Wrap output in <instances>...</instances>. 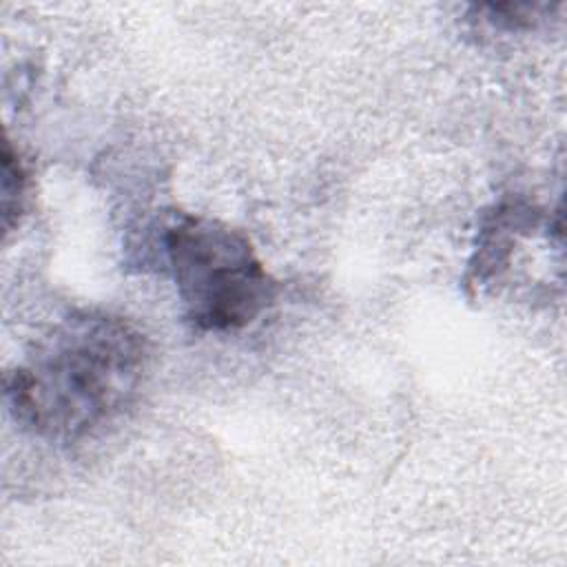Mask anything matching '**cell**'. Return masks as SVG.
<instances>
[{
  "mask_svg": "<svg viewBox=\"0 0 567 567\" xmlns=\"http://www.w3.org/2000/svg\"><path fill=\"white\" fill-rule=\"evenodd\" d=\"M151 365L144 332L124 317L82 310L55 323L4 377L11 416L35 436L75 443L115 421Z\"/></svg>",
  "mask_w": 567,
  "mask_h": 567,
  "instance_id": "1",
  "label": "cell"
},
{
  "mask_svg": "<svg viewBox=\"0 0 567 567\" xmlns=\"http://www.w3.org/2000/svg\"><path fill=\"white\" fill-rule=\"evenodd\" d=\"M162 241L184 315L197 330L246 328L272 303L275 279L241 230L182 213L164 226Z\"/></svg>",
  "mask_w": 567,
  "mask_h": 567,
  "instance_id": "2",
  "label": "cell"
},
{
  "mask_svg": "<svg viewBox=\"0 0 567 567\" xmlns=\"http://www.w3.org/2000/svg\"><path fill=\"white\" fill-rule=\"evenodd\" d=\"M27 199V171L13 151L11 142L4 137L2 144V221L4 230H11L18 221Z\"/></svg>",
  "mask_w": 567,
  "mask_h": 567,
  "instance_id": "3",
  "label": "cell"
},
{
  "mask_svg": "<svg viewBox=\"0 0 567 567\" xmlns=\"http://www.w3.org/2000/svg\"><path fill=\"white\" fill-rule=\"evenodd\" d=\"M474 9L492 27L514 31V29L532 27L540 18L538 11L547 9V4H478Z\"/></svg>",
  "mask_w": 567,
  "mask_h": 567,
  "instance_id": "4",
  "label": "cell"
}]
</instances>
